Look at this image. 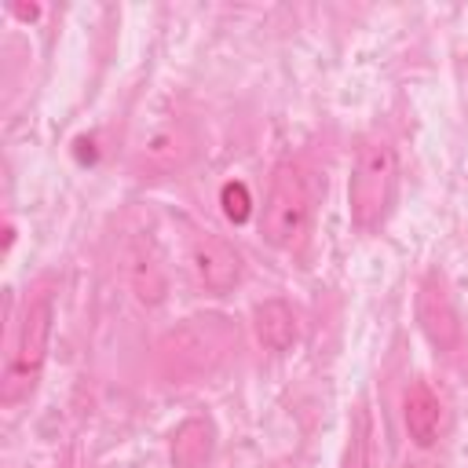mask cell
<instances>
[{
  "label": "cell",
  "instance_id": "obj_5",
  "mask_svg": "<svg viewBox=\"0 0 468 468\" xmlns=\"http://www.w3.org/2000/svg\"><path fill=\"white\" fill-rule=\"evenodd\" d=\"M417 322H420V333L428 336V344L439 355H457L461 351V340H464L461 314H457V303H453L442 274H435V271L417 289Z\"/></svg>",
  "mask_w": 468,
  "mask_h": 468
},
{
  "label": "cell",
  "instance_id": "obj_6",
  "mask_svg": "<svg viewBox=\"0 0 468 468\" xmlns=\"http://www.w3.org/2000/svg\"><path fill=\"white\" fill-rule=\"evenodd\" d=\"M186 263H190L197 285L208 292H230L241 278V256L219 234H194V241L186 249Z\"/></svg>",
  "mask_w": 468,
  "mask_h": 468
},
{
  "label": "cell",
  "instance_id": "obj_8",
  "mask_svg": "<svg viewBox=\"0 0 468 468\" xmlns=\"http://www.w3.org/2000/svg\"><path fill=\"white\" fill-rule=\"evenodd\" d=\"M252 325L267 351H289L296 344V314L285 300H263L252 311Z\"/></svg>",
  "mask_w": 468,
  "mask_h": 468
},
{
  "label": "cell",
  "instance_id": "obj_2",
  "mask_svg": "<svg viewBox=\"0 0 468 468\" xmlns=\"http://www.w3.org/2000/svg\"><path fill=\"white\" fill-rule=\"evenodd\" d=\"M395 183H399V157L384 139H373L358 150L351 179H347V212L358 230H373L391 201H395Z\"/></svg>",
  "mask_w": 468,
  "mask_h": 468
},
{
  "label": "cell",
  "instance_id": "obj_1",
  "mask_svg": "<svg viewBox=\"0 0 468 468\" xmlns=\"http://www.w3.org/2000/svg\"><path fill=\"white\" fill-rule=\"evenodd\" d=\"M238 344V333L227 318H186L179 329H172L161 347H157V358L165 366L168 377L176 380H186V377H201V373H212Z\"/></svg>",
  "mask_w": 468,
  "mask_h": 468
},
{
  "label": "cell",
  "instance_id": "obj_10",
  "mask_svg": "<svg viewBox=\"0 0 468 468\" xmlns=\"http://www.w3.org/2000/svg\"><path fill=\"white\" fill-rule=\"evenodd\" d=\"M128 278H132V289H135L139 300L157 303L165 296V271L157 267V260H154L150 249L128 252Z\"/></svg>",
  "mask_w": 468,
  "mask_h": 468
},
{
  "label": "cell",
  "instance_id": "obj_14",
  "mask_svg": "<svg viewBox=\"0 0 468 468\" xmlns=\"http://www.w3.org/2000/svg\"><path fill=\"white\" fill-rule=\"evenodd\" d=\"M15 15H22V18H33V15H37V7H15Z\"/></svg>",
  "mask_w": 468,
  "mask_h": 468
},
{
  "label": "cell",
  "instance_id": "obj_13",
  "mask_svg": "<svg viewBox=\"0 0 468 468\" xmlns=\"http://www.w3.org/2000/svg\"><path fill=\"white\" fill-rule=\"evenodd\" d=\"M219 205H223V216H227L230 223H245V219L252 216V194H249V186L238 183V179L223 183V190H219Z\"/></svg>",
  "mask_w": 468,
  "mask_h": 468
},
{
  "label": "cell",
  "instance_id": "obj_3",
  "mask_svg": "<svg viewBox=\"0 0 468 468\" xmlns=\"http://www.w3.org/2000/svg\"><path fill=\"white\" fill-rule=\"evenodd\" d=\"M51 322H55L51 292H37L29 300L22 322H18L15 347H11V358H7V369H4V384H0V402L4 406H15L18 399H26L37 388L44 358H48V344H51Z\"/></svg>",
  "mask_w": 468,
  "mask_h": 468
},
{
  "label": "cell",
  "instance_id": "obj_11",
  "mask_svg": "<svg viewBox=\"0 0 468 468\" xmlns=\"http://www.w3.org/2000/svg\"><path fill=\"white\" fill-rule=\"evenodd\" d=\"M344 468H373V413L366 406H358V413L351 420V435H347V450H344Z\"/></svg>",
  "mask_w": 468,
  "mask_h": 468
},
{
  "label": "cell",
  "instance_id": "obj_9",
  "mask_svg": "<svg viewBox=\"0 0 468 468\" xmlns=\"http://www.w3.org/2000/svg\"><path fill=\"white\" fill-rule=\"evenodd\" d=\"M212 424L205 417H190L172 435V468H201L212 457Z\"/></svg>",
  "mask_w": 468,
  "mask_h": 468
},
{
  "label": "cell",
  "instance_id": "obj_12",
  "mask_svg": "<svg viewBox=\"0 0 468 468\" xmlns=\"http://www.w3.org/2000/svg\"><path fill=\"white\" fill-rule=\"evenodd\" d=\"M179 157H183V139H179L172 128L154 132V135L143 143V161H146L150 168H172V165H179Z\"/></svg>",
  "mask_w": 468,
  "mask_h": 468
},
{
  "label": "cell",
  "instance_id": "obj_4",
  "mask_svg": "<svg viewBox=\"0 0 468 468\" xmlns=\"http://www.w3.org/2000/svg\"><path fill=\"white\" fill-rule=\"evenodd\" d=\"M311 223V194H307V183L300 176V168L292 165H278L274 179H271V190H267V205H263V238L278 249H289L303 238Z\"/></svg>",
  "mask_w": 468,
  "mask_h": 468
},
{
  "label": "cell",
  "instance_id": "obj_7",
  "mask_svg": "<svg viewBox=\"0 0 468 468\" xmlns=\"http://www.w3.org/2000/svg\"><path fill=\"white\" fill-rule=\"evenodd\" d=\"M402 420L413 439V446H431L442 428V402L428 384H410L402 395Z\"/></svg>",
  "mask_w": 468,
  "mask_h": 468
}]
</instances>
